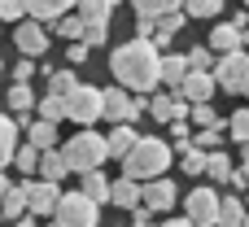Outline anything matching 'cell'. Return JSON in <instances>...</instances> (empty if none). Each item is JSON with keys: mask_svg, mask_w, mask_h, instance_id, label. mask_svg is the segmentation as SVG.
Returning <instances> with one entry per match:
<instances>
[{"mask_svg": "<svg viewBox=\"0 0 249 227\" xmlns=\"http://www.w3.org/2000/svg\"><path fill=\"white\" fill-rule=\"evenodd\" d=\"M114 4H118V0H79V17H83V44H88V48L105 44Z\"/></svg>", "mask_w": 249, "mask_h": 227, "instance_id": "cell-5", "label": "cell"}, {"mask_svg": "<svg viewBox=\"0 0 249 227\" xmlns=\"http://www.w3.org/2000/svg\"><path fill=\"white\" fill-rule=\"evenodd\" d=\"M39 118L44 122H61L66 118V96H39Z\"/></svg>", "mask_w": 249, "mask_h": 227, "instance_id": "cell-32", "label": "cell"}, {"mask_svg": "<svg viewBox=\"0 0 249 227\" xmlns=\"http://www.w3.org/2000/svg\"><path fill=\"white\" fill-rule=\"evenodd\" d=\"M166 227H193V223H188V219H171Z\"/></svg>", "mask_w": 249, "mask_h": 227, "instance_id": "cell-46", "label": "cell"}, {"mask_svg": "<svg viewBox=\"0 0 249 227\" xmlns=\"http://www.w3.org/2000/svg\"><path fill=\"white\" fill-rule=\"evenodd\" d=\"M101 114H105V92H101V87H92V83H79V87L66 96V118H70V122L88 127V122H96Z\"/></svg>", "mask_w": 249, "mask_h": 227, "instance_id": "cell-4", "label": "cell"}, {"mask_svg": "<svg viewBox=\"0 0 249 227\" xmlns=\"http://www.w3.org/2000/svg\"><path fill=\"white\" fill-rule=\"evenodd\" d=\"M245 206H249V197H245Z\"/></svg>", "mask_w": 249, "mask_h": 227, "instance_id": "cell-51", "label": "cell"}, {"mask_svg": "<svg viewBox=\"0 0 249 227\" xmlns=\"http://www.w3.org/2000/svg\"><path fill=\"white\" fill-rule=\"evenodd\" d=\"M22 4H26L31 17H48V22H57V17H66L79 0H22Z\"/></svg>", "mask_w": 249, "mask_h": 227, "instance_id": "cell-19", "label": "cell"}, {"mask_svg": "<svg viewBox=\"0 0 249 227\" xmlns=\"http://www.w3.org/2000/svg\"><path fill=\"white\" fill-rule=\"evenodd\" d=\"M210 66H214L210 48H193V52H188V70H201V74H210Z\"/></svg>", "mask_w": 249, "mask_h": 227, "instance_id": "cell-37", "label": "cell"}, {"mask_svg": "<svg viewBox=\"0 0 249 227\" xmlns=\"http://www.w3.org/2000/svg\"><path fill=\"white\" fill-rule=\"evenodd\" d=\"M0 214H4V219H13V223L26 214V184H13V188L4 192V201H0Z\"/></svg>", "mask_w": 249, "mask_h": 227, "instance_id": "cell-25", "label": "cell"}, {"mask_svg": "<svg viewBox=\"0 0 249 227\" xmlns=\"http://www.w3.org/2000/svg\"><path fill=\"white\" fill-rule=\"evenodd\" d=\"M53 31H57L61 39H74V44H79V39H83V17H79V13H74V17L66 13V17H57V26H53Z\"/></svg>", "mask_w": 249, "mask_h": 227, "instance_id": "cell-34", "label": "cell"}, {"mask_svg": "<svg viewBox=\"0 0 249 227\" xmlns=\"http://www.w3.org/2000/svg\"><path fill=\"white\" fill-rule=\"evenodd\" d=\"M223 136H228V122H223V118H219V122H214V127H201V136H197V140H193V144H197V149H201V153H214V149H219V144H223Z\"/></svg>", "mask_w": 249, "mask_h": 227, "instance_id": "cell-30", "label": "cell"}, {"mask_svg": "<svg viewBox=\"0 0 249 227\" xmlns=\"http://www.w3.org/2000/svg\"><path fill=\"white\" fill-rule=\"evenodd\" d=\"M241 149H245V166L241 171H245V179H249V144H241Z\"/></svg>", "mask_w": 249, "mask_h": 227, "instance_id": "cell-47", "label": "cell"}, {"mask_svg": "<svg viewBox=\"0 0 249 227\" xmlns=\"http://www.w3.org/2000/svg\"><path fill=\"white\" fill-rule=\"evenodd\" d=\"M214 83L223 87V92H245L249 87V52H223L219 61H214Z\"/></svg>", "mask_w": 249, "mask_h": 227, "instance_id": "cell-7", "label": "cell"}, {"mask_svg": "<svg viewBox=\"0 0 249 227\" xmlns=\"http://www.w3.org/2000/svg\"><path fill=\"white\" fill-rule=\"evenodd\" d=\"M66 157L57 153V149H48V153H39V179H48V184H57V179H66Z\"/></svg>", "mask_w": 249, "mask_h": 227, "instance_id": "cell-24", "label": "cell"}, {"mask_svg": "<svg viewBox=\"0 0 249 227\" xmlns=\"http://www.w3.org/2000/svg\"><path fill=\"white\" fill-rule=\"evenodd\" d=\"M109 188H114V184H109L101 171H88V175H83V188H79V192H83L88 201H109Z\"/></svg>", "mask_w": 249, "mask_h": 227, "instance_id": "cell-27", "label": "cell"}, {"mask_svg": "<svg viewBox=\"0 0 249 227\" xmlns=\"http://www.w3.org/2000/svg\"><path fill=\"white\" fill-rule=\"evenodd\" d=\"M131 227H153V223H149V210H136V223H131Z\"/></svg>", "mask_w": 249, "mask_h": 227, "instance_id": "cell-43", "label": "cell"}, {"mask_svg": "<svg viewBox=\"0 0 249 227\" xmlns=\"http://www.w3.org/2000/svg\"><path fill=\"white\" fill-rule=\"evenodd\" d=\"M175 31H184V13H166V17H158V22H153V44H158V48L171 44Z\"/></svg>", "mask_w": 249, "mask_h": 227, "instance_id": "cell-28", "label": "cell"}, {"mask_svg": "<svg viewBox=\"0 0 249 227\" xmlns=\"http://www.w3.org/2000/svg\"><path fill=\"white\" fill-rule=\"evenodd\" d=\"M214 74H201V70H188V79H184V87H179V96L184 101H193V105H210V96H214Z\"/></svg>", "mask_w": 249, "mask_h": 227, "instance_id": "cell-14", "label": "cell"}, {"mask_svg": "<svg viewBox=\"0 0 249 227\" xmlns=\"http://www.w3.org/2000/svg\"><path fill=\"white\" fill-rule=\"evenodd\" d=\"M219 206H223V197H219L214 188H193L188 201H184L188 223H193V227H214V223H219Z\"/></svg>", "mask_w": 249, "mask_h": 227, "instance_id": "cell-8", "label": "cell"}, {"mask_svg": "<svg viewBox=\"0 0 249 227\" xmlns=\"http://www.w3.org/2000/svg\"><path fill=\"white\" fill-rule=\"evenodd\" d=\"M74 87H79L74 70H53V74H48V96H70Z\"/></svg>", "mask_w": 249, "mask_h": 227, "instance_id": "cell-31", "label": "cell"}, {"mask_svg": "<svg viewBox=\"0 0 249 227\" xmlns=\"http://www.w3.org/2000/svg\"><path fill=\"white\" fill-rule=\"evenodd\" d=\"M66 61H74V66H79V61H88V44H83V39H79V44H70V48H66Z\"/></svg>", "mask_w": 249, "mask_h": 227, "instance_id": "cell-42", "label": "cell"}, {"mask_svg": "<svg viewBox=\"0 0 249 227\" xmlns=\"http://www.w3.org/2000/svg\"><path fill=\"white\" fill-rule=\"evenodd\" d=\"M184 79H188V57H162V83L171 87V92H179L184 87Z\"/></svg>", "mask_w": 249, "mask_h": 227, "instance_id": "cell-21", "label": "cell"}, {"mask_svg": "<svg viewBox=\"0 0 249 227\" xmlns=\"http://www.w3.org/2000/svg\"><path fill=\"white\" fill-rule=\"evenodd\" d=\"M136 140H140V136H136V127H131V122H114V131L105 136V144H109V157H118V162H123V157L136 149Z\"/></svg>", "mask_w": 249, "mask_h": 227, "instance_id": "cell-17", "label": "cell"}, {"mask_svg": "<svg viewBox=\"0 0 249 227\" xmlns=\"http://www.w3.org/2000/svg\"><path fill=\"white\" fill-rule=\"evenodd\" d=\"M232 157L223 153V149H214V153H206V179H214V184H228L232 179Z\"/></svg>", "mask_w": 249, "mask_h": 227, "instance_id": "cell-22", "label": "cell"}, {"mask_svg": "<svg viewBox=\"0 0 249 227\" xmlns=\"http://www.w3.org/2000/svg\"><path fill=\"white\" fill-rule=\"evenodd\" d=\"M53 227H57V223H53Z\"/></svg>", "mask_w": 249, "mask_h": 227, "instance_id": "cell-54", "label": "cell"}, {"mask_svg": "<svg viewBox=\"0 0 249 227\" xmlns=\"http://www.w3.org/2000/svg\"><path fill=\"white\" fill-rule=\"evenodd\" d=\"M131 4H136V13H140V17L158 22V17H166V13H179V4H184V0H131Z\"/></svg>", "mask_w": 249, "mask_h": 227, "instance_id": "cell-26", "label": "cell"}, {"mask_svg": "<svg viewBox=\"0 0 249 227\" xmlns=\"http://www.w3.org/2000/svg\"><path fill=\"white\" fill-rule=\"evenodd\" d=\"M4 101H9V109H13V114H31V105H35L39 96H31V83H13Z\"/></svg>", "mask_w": 249, "mask_h": 227, "instance_id": "cell-29", "label": "cell"}, {"mask_svg": "<svg viewBox=\"0 0 249 227\" xmlns=\"http://www.w3.org/2000/svg\"><path fill=\"white\" fill-rule=\"evenodd\" d=\"M149 114H153L158 122H184L193 109H188V101H184L179 92H166V96H153V101H149Z\"/></svg>", "mask_w": 249, "mask_h": 227, "instance_id": "cell-11", "label": "cell"}, {"mask_svg": "<svg viewBox=\"0 0 249 227\" xmlns=\"http://www.w3.org/2000/svg\"><path fill=\"white\" fill-rule=\"evenodd\" d=\"M9 188H13V184H9V179H4V171H0V201H4V192H9Z\"/></svg>", "mask_w": 249, "mask_h": 227, "instance_id": "cell-45", "label": "cell"}, {"mask_svg": "<svg viewBox=\"0 0 249 227\" xmlns=\"http://www.w3.org/2000/svg\"><path fill=\"white\" fill-rule=\"evenodd\" d=\"M245 227H249V219H245Z\"/></svg>", "mask_w": 249, "mask_h": 227, "instance_id": "cell-53", "label": "cell"}, {"mask_svg": "<svg viewBox=\"0 0 249 227\" xmlns=\"http://www.w3.org/2000/svg\"><path fill=\"white\" fill-rule=\"evenodd\" d=\"M57 206H61V192H57V184H48V179H39V184H26V210L39 219V214H57Z\"/></svg>", "mask_w": 249, "mask_h": 227, "instance_id": "cell-10", "label": "cell"}, {"mask_svg": "<svg viewBox=\"0 0 249 227\" xmlns=\"http://www.w3.org/2000/svg\"><path fill=\"white\" fill-rule=\"evenodd\" d=\"M109 201H114L118 210H136V206H144V188H140L136 179H127V175H123V179L109 188Z\"/></svg>", "mask_w": 249, "mask_h": 227, "instance_id": "cell-18", "label": "cell"}, {"mask_svg": "<svg viewBox=\"0 0 249 227\" xmlns=\"http://www.w3.org/2000/svg\"><path fill=\"white\" fill-rule=\"evenodd\" d=\"M0 70H4V61H0Z\"/></svg>", "mask_w": 249, "mask_h": 227, "instance_id": "cell-50", "label": "cell"}, {"mask_svg": "<svg viewBox=\"0 0 249 227\" xmlns=\"http://www.w3.org/2000/svg\"><path fill=\"white\" fill-rule=\"evenodd\" d=\"M13 166H18L22 175L39 171V149H31V144H26V149H18V153H13Z\"/></svg>", "mask_w": 249, "mask_h": 227, "instance_id": "cell-35", "label": "cell"}, {"mask_svg": "<svg viewBox=\"0 0 249 227\" xmlns=\"http://www.w3.org/2000/svg\"><path fill=\"white\" fill-rule=\"evenodd\" d=\"M223 9V0H184V13H193V17H214Z\"/></svg>", "mask_w": 249, "mask_h": 227, "instance_id": "cell-36", "label": "cell"}, {"mask_svg": "<svg viewBox=\"0 0 249 227\" xmlns=\"http://www.w3.org/2000/svg\"><path fill=\"white\" fill-rule=\"evenodd\" d=\"M245 219H249L245 201H241V197H223V206H219V223H214V227H245Z\"/></svg>", "mask_w": 249, "mask_h": 227, "instance_id": "cell-23", "label": "cell"}, {"mask_svg": "<svg viewBox=\"0 0 249 227\" xmlns=\"http://www.w3.org/2000/svg\"><path fill=\"white\" fill-rule=\"evenodd\" d=\"M61 157H66V166H70L74 175H88V171H101V162L109 157V144H105L96 131H79V136L66 140Z\"/></svg>", "mask_w": 249, "mask_h": 227, "instance_id": "cell-3", "label": "cell"}, {"mask_svg": "<svg viewBox=\"0 0 249 227\" xmlns=\"http://www.w3.org/2000/svg\"><path fill=\"white\" fill-rule=\"evenodd\" d=\"M193 122H197V127H214V122H219V114H214L210 105H193Z\"/></svg>", "mask_w": 249, "mask_h": 227, "instance_id": "cell-40", "label": "cell"}, {"mask_svg": "<svg viewBox=\"0 0 249 227\" xmlns=\"http://www.w3.org/2000/svg\"><path fill=\"white\" fill-rule=\"evenodd\" d=\"M175 197H179V192H175L171 179H149V184H144V210H171Z\"/></svg>", "mask_w": 249, "mask_h": 227, "instance_id": "cell-16", "label": "cell"}, {"mask_svg": "<svg viewBox=\"0 0 249 227\" xmlns=\"http://www.w3.org/2000/svg\"><path fill=\"white\" fill-rule=\"evenodd\" d=\"M144 114V96H131L127 87H105V118L109 122H136Z\"/></svg>", "mask_w": 249, "mask_h": 227, "instance_id": "cell-9", "label": "cell"}, {"mask_svg": "<svg viewBox=\"0 0 249 227\" xmlns=\"http://www.w3.org/2000/svg\"><path fill=\"white\" fill-rule=\"evenodd\" d=\"M18 118H9V114H0V166H9L13 162V153H18Z\"/></svg>", "mask_w": 249, "mask_h": 227, "instance_id": "cell-20", "label": "cell"}, {"mask_svg": "<svg viewBox=\"0 0 249 227\" xmlns=\"http://www.w3.org/2000/svg\"><path fill=\"white\" fill-rule=\"evenodd\" d=\"M245 96H249V87H245Z\"/></svg>", "mask_w": 249, "mask_h": 227, "instance_id": "cell-52", "label": "cell"}, {"mask_svg": "<svg viewBox=\"0 0 249 227\" xmlns=\"http://www.w3.org/2000/svg\"><path fill=\"white\" fill-rule=\"evenodd\" d=\"M228 136H232L236 144H249V109H236V114L228 118Z\"/></svg>", "mask_w": 249, "mask_h": 227, "instance_id": "cell-33", "label": "cell"}, {"mask_svg": "<svg viewBox=\"0 0 249 227\" xmlns=\"http://www.w3.org/2000/svg\"><path fill=\"white\" fill-rule=\"evenodd\" d=\"M18 227H35V214H31V210H26V214H22V219H18Z\"/></svg>", "mask_w": 249, "mask_h": 227, "instance_id": "cell-44", "label": "cell"}, {"mask_svg": "<svg viewBox=\"0 0 249 227\" xmlns=\"http://www.w3.org/2000/svg\"><path fill=\"white\" fill-rule=\"evenodd\" d=\"M0 223H4V214H0Z\"/></svg>", "mask_w": 249, "mask_h": 227, "instance_id": "cell-49", "label": "cell"}, {"mask_svg": "<svg viewBox=\"0 0 249 227\" xmlns=\"http://www.w3.org/2000/svg\"><path fill=\"white\" fill-rule=\"evenodd\" d=\"M184 171H188V175H206V153H201V149H188V153H184Z\"/></svg>", "mask_w": 249, "mask_h": 227, "instance_id": "cell-38", "label": "cell"}, {"mask_svg": "<svg viewBox=\"0 0 249 227\" xmlns=\"http://www.w3.org/2000/svg\"><path fill=\"white\" fill-rule=\"evenodd\" d=\"M18 127L31 136V149H39V153H48L57 144V122H44V118L31 122V114H18Z\"/></svg>", "mask_w": 249, "mask_h": 227, "instance_id": "cell-13", "label": "cell"}, {"mask_svg": "<svg viewBox=\"0 0 249 227\" xmlns=\"http://www.w3.org/2000/svg\"><path fill=\"white\" fill-rule=\"evenodd\" d=\"M96 223H101L96 201H88L83 192H61V206H57V227H96Z\"/></svg>", "mask_w": 249, "mask_h": 227, "instance_id": "cell-6", "label": "cell"}, {"mask_svg": "<svg viewBox=\"0 0 249 227\" xmlns=\"http://www.w3.org/2000/svg\"><path fill=\"white\" fill-rule=\"evenodd\" d=\"M171 166V144H162L158 136H140L136 149L123 157V175L136 179V184H149V179H162V171Z\"/></svg>", "mask_w": 249, "mask_h": 227, "instance_id": "cell-2", "label": "cell"}, {"mask_svg": "<svg viewBox=\"0 0 249 227\" xmlns=\"http://www.w3.org/2000/svg\"><path fill=\"white\" fill-rule=\"evenodd\" d=\"M249 44V26H236V22H223L210 31V48L214 52H241Z\"/></svg>", "mask_w": 249, "mask_h": 227, "instance_id": "cell-12", "label": "cell"}, {"mask_svg": "<svg viewBox=\"0 0 249 227\" xmlns=\"http://www.w3.org/2000/svg\"><path fill=\"white\" fill-rule=\"evenodd\" d=\"M245 13H249V0H245Z\"/></svg>", "mask_w": 249, "mask_h": 227, "instance_id": "cell-48", "label": "cell"}, {"mask_svg": "<svg viewBox=\"0 0 249 227\" xmlns=\"http://www.w3.org/2000/svg\"><path fill=\"white\" fill-rule=\"evenodd\" d=\"M31 74H35V61H31V57L13 66V83H31Z\"/></svg>", "mask_w": 249, "mask_h": 227, "instance_id": "cell-41", "label": "cell"}, {"mask_svg": "<svg viewBox=\"0 0 249 227\" xmlns=\"http://www.w3.org/2000/svg\"><path fill=\"white\" fill-rule=\"evenodd\" d=\"M109 70L127 92H149L162 83V52L153 39H127L123 48H114Z\"/></svg>", "mask_w": 249, "mask_h": 227, "instance_id": "cell-1", "label": "cell"}, {"mask_svg": "<svg viewBox=\"0 0 249 227\" xmlns=\"http://www.w3.org/2000/svg\"><path fill=\"white\" fill-rule=\"evenodd\" d=\"M22 13H26L22 0H0V22H22Z\"/></svg>", "mask_w": 249, "mask_h": 227, "instance_id": "cell-39", "label": "cell"}, {"mask_svg": "<svg viewBox=\"0 0 249 227\" xmlns=\"http://www.w3.org/2000/svg\"><path fill=\"white\" fill-rule=\"evenodd\" d=\"M13 39H18V48H22V57H39V52L48 48V31H44L39 22H22V26L13 31Z\"/></svg>", "mask_w": 249, "mask_h": 227, "instance_id": "cell-15", "label": "cell"}]
</instances>
